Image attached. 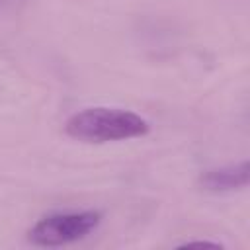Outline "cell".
<instances>
[{"label": "cell", "mask_w": 250, "mask_h": 250, "mask_svg": "<svg viewBox=\"0 0 250 250\" xmlns=\"http://www.w3.org/2000/svg\"><path fill=\"white\" fill-rule=\"evenodd\" d=\"M148 131L150 123L143 115L129 109L105 105L84 107L64 121V133L70 139L90 145L139 139L148 135Z\"/></svg>", "instance_id": "obj_1"}, {"label": "cell", "mask_w": 250, "mask_h": 250, "mask_svg": "<svg viewBox=\"0 0 250 250\" xmlns=\"http://www.w3.org/2000/svg\"><path fill=\"white\" fill-rule=\"evenodd\" d=\"M102 225V213L94 209L76 211H55L37 219L29 230L27 240L33 246H66L88 238Z\"/></svg>", "instance_id": "obj_2"}, {"label": "cell", "mask_w": 250, "mask_h": 250, "mask_svg": "<svg viewBox=\"0 0 250 250\" xmlns=\"http://www.w3.org/2000/svg\"><path fill=\"white\" fill-rule=\"evenodd\" d=\"M248 160L205 170L197 184L207 193H232L248 186Z\"/></svg>", "instance_id": "obj_3"}, {"label": "cell", "mask_w": 250, "mask_h": 250, "mask_svg": "<svg viewBox=\"0 0 250 250\" xmlns=\"http://www.w3.org/2000/svg\"><path fill=\"white\" fill-rule=\"evenodd\" d=\"M182 246H221L219 242H211V240H189Z\"/></svg>", "instance_id": "obj_4"}]
</instances>
